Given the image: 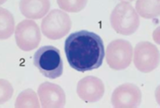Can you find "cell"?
Here are the masks:
<instances>
[{
    "instance_id": "12",
    "label": "cell",
    "mask_w": 160,
    "mask_h": 108,
    "mask_svg": "<svg viewBox=\"0 0 160 108\" xmlns=\"http://www.w3.org/2000/svg\"><path fill=\"white\" fill-rule=\"evenodd\" d=\"M159 1H137L136 11L145 18H152L159 15Z\"/></svg>"
},
{
    "instance_id": "7",
    "label": "cell",
    "mask_w": 160,
    "mask_h": 108,
    "mask_svg": "<svg viewBox=\"0 0 160 108\" xmlns=\"http://www.w3.org/2000/svg\"><path fill=\"white\" fill-rule=\"evenodd\" d=\"M133 63L139 71L149 73L159 65V51L150 42H139L134 49Z\"/></svg>"
},
{
    "instance_id": "13",
    "label": "cell",
    "mask_w": 160,
    "mask_h": 108,
    "mask_svg": "<svg viewBox=\"0 0 160 108\" xmlns=\"http://www.w3.org/2000/svg\"><path fill=\"white\" fill-rule=\"evenodd\" d=\"M0 15H1L0 38H1V39H8L14 31V17L8 10L3 8H1V9H0Z\"/></svg>"
},
{
    "instance_id": "6",
    "label": "cell",
    "mask_w": 160,
    "mask_h": 108,
    "mask_svg": "<svg viewBox=\"0 0 160 108\" xmlns=\"http://www.w3.org/2000/svg\"><path fill=\"white\" fill-rule=\"evenodd\" d=\"M15 42L21 50L29 51L37 49L41 42V32L33 20L25 19L15 28Z\"/></svg>"
},
{
    "instance_id": "4",
    "label": "cell",
    "mask_w": 160,
    "mask_h": 108,
    "mask_svg": "<svg viewBox=\"0 0 160 108\" xmlns=\"http://www.w3.org/2000/svg\"><path fill=\"white\" fill-rule=\"evenodd\" d=\"M71 28L70 16L59 9L51 11L42 19L41 28L43 35L52 40L62 39L68 34Z\"/></svg>"
},
{
    "instance_id": "9",
    "label": "cell",
    "mask_w": 160,
    "mask_h": 108,
    "mask_svg": "<svg viewBox=\"0 0 160 108\" xmlns=\"http://www.w3.org/2000/svg\"><path fill=\"white\" fill-rule=\"evenodd\" d=\"M38 95L43 108H61L65 105V93L55 84L48 81L42 83L38 87Z\"/></svg>"
},
{
    "instance_id": "5",
    "label": "cell",
    "mask_w": 160,
    "mask_h": 108,
    "mask_svg": "<svg viewBox=\"0 0 160 108\" xmlns=\"http://www.w3.org/2000/svg\"><path fill=\"white\" fill-rule=\"evenodd\" d=\"M133 49L128 41L117 39L107 45L106 60L110 68L123 70L130 66L132 59Z\"/></svg>"
},
{
    "instance_id": "3",
    "label": "cell",
    "mask_w": 160,
    "mask_h": 108,
    "mask_svg": "<svg viewBox=\"0 0 160 108\" xmlns=\"http://www.w3.org/2000/svg\"><path fill=\"white\" fill-rule=\"evenodd\" d=\"M140 20L135 8L129 1H121L116 6L110 15V24L116 32L130 35L137 32Z\"/></svg>"
},
{
    "instance_id": "10",
    "label": "cell",
    "mask_w": 160,
    "mask_h": 108,
    "mask_svg": "<svg viewBox=\"0 0 160 108\" xmlns=\"http://www.w3.org/2000/svg\"><path fill=\"white\" fill-rule=\"evenodd\" d=\"M105 87L100 78L87 76L78 81L77 93L81 100L87 103H94L103 97Z\"/></svg>"
},
{
    "instance_id": "8",
    "label": "cell",
    "mask_w": 160,
    "mask_h": 108,
    "mask_svg": "<svg viewBox=\"0 0 160 108\" xmlns=\"http://www.w3.org/2000/svg\"><path fill=\"white\" fill-rule=\"evenodd\" d=\"M142 92L133 84H124L115 89L112 94L111 103L117 108H134L140 105Z\"/></svg>"
},
{
    "instance_id": "15",
    "label": "cell",
    "mask_w": 160,
    "mask_h": 108,
    "mask_svg": "<svg viewBox=\"0 0 160 108\" xmlns=\"http://www.w3.org/2000/svg\"><path fill=\"white\" fill-rule=\"evenodd\" d=\"M59 7L70 13H78L84 8L87 1H58Z\"/></svg>"
},
{
    "instance_id": "11",
    "label": "cell",
    "mask_w": 160,
    "mask_h": 108,
    "mask_svg": "<svg viewBox=\"0 0 160 108\" xmlns=\"http://www.w3.org/2000/svg\"><path fill=\"white\" fill-rule=\"evenodd\" d=\"M50 6L48 0H22L19 3L22 14L31 19L43 18L50 9Z\"/></svg>"
},
{
    "instance_id": "2",
    "label": "cell",
    "mask_w": 160,
    "mask_h": 108,
    "mask_svg": "<svg viewBox=\"0 0 160 108\" xmlns=\"http://www.w3.org/2000/svg\"><path fill=\"white\" fill-rule=\"evenodd\" d=\"M33 62L45 78L56 79L62 75L64 63L60 50L54 46L45 45L39 48L34 54Z\"/></svg>"
},
{
    "instance_id": "14",
    "label": "cell",
    "mask_w": 160,
    "mask_h": 108,
    "mask_svg": "<svg viewBox=\"0 0 160 108\" xmlns=\"http://www.w3.org/2000/svg\"><path fill=\"white\" fill-rule=\"evenodd\" d=\"M15 107H40L37 94L31 89L24 90L17 97Z\"/></svg>"
},
{
    "instance_id": "1",
    "label": "cell",
    "mask_w": 160,
    "mask_h": 108,
    "mask_svg": "<svg viewBox=\"0 0 160 108\" xmlns=\"http://www.w3.org/2000/svg\"><path fill=\"white\" fill-rule=\"evenodd\" d=\"M64 51L70 66L82 73L99 68L105 57L101 38L87 30L71 34L65 40Z\"/></svg>"
}]
</instances>
